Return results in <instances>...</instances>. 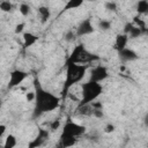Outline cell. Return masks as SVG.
Wrapping results in <instances>:
<instances>
[{"label":"cell","mask_w":148,"mask_h":148,"mask_svg":"<svg viewBox=\"0 0 148 148\" xmlns=\"http://www.w3.org/2000/svg\"><path fill=\"white\" fill-rule=\"evenodd\" d=\"M18 9H20V13H21L23 16H27V15H29V13H30V6H29L28 3H21Z\"/></svg>","instance_id":"7402d4cb"},{"label":"cell","mask_w":148,"mask_h":148,"mask_svg":"<svg viewBox=\"0 0 148 148\" xmlns=\"http://www.w3.org/2000/svg\"><path fill=\"white\" fill-rule=\"evenodd\" d=\"M141 34H142V30H141L139 27L133 25V28H132L131 31L128 32V37H130V38H138Z\"/></svg>","instance_id":"d6986e66"},{"label":"cell","mask_w":148,"mask_h":148,"mask_svg":"<svg viewBox=\"0 0 148 148\" xmlns=\"http://www.w3.org/2000/svg\"><path fill=\"white\" fill-rule=\"evenodd\" d=\"M66 148H69L72 146H74L76 143V138L75 136H69V135H60V140H59Z\"/></svg>","instance_id":"4fadbf2b"},{"label":"cell","mask_w":148,"mask_h":148,"mask_svg":"<svg viewBox=\"0 0 148 148\" xmlns=\"http://www.w3.org/2000/svg\"><path fill=\"white\" fill-rule=\"evenodd\" d=\"M17 143V140L16 138L13 135V134H8L5 139V142H3V146L2 148H14Z\"/></svg>","instance_id":"5bb4252c"},{"label":"cell","mask_w":148,"mask_h":148,"mask_svg":"<svg viewBox=\"0 0 148 148\" xmlns=\"http://www.w3.org/2000/svg\"><path fill=\"white\" fill-rule=\"evenodd\" d=\"M84 50H86V49H84V45H82V44L77 45L76 47H74V50H73V52L71 53V56L68 57L67 61L79 64V59H80V57H81V54L83 53Z\"/></svg>","instance_id":"8fae6325"},{"label":"cell","mask_w":148,"mask_h":148,"mask_svg":"<svg viewBox=\"0 0 148 148\" xmlns=\"http://www.w3.org/2000/svg\"><path fill=\"white\" fill-rule=\"evenodd\" d=\"M136 12L139 14H148V1H139L136 5Z\"/></svg>","instance_id":"2e32d148"},{"label":"cell","mask_w":148,"mask_h":148,"mask_svg":"<svg viewBox=\"0 0 148 148\" xmlns=\"http://www.w3.org/2000/svg\"><path fill=\"white\" fill-rule=\"evenodd\" d=\"M35 88H36V105L34 110V118L42 116L45 112H50L56 110L60 104V98L53 95L52 92L43 89L39 86V81L35 80Z\"/></svg>","instance_id":"6da1fadb"},{"label":"cell","mask_w":148,"mask_h":148,"mask_svg":"<svg viewBox=\"0 0 148 148\" xmlns=\"http://www.w3.org/2000/svg\"><path fill=\"white\" fill-rule=\"evenodd\" d=\"M69 97H71L72 99H74V101H76V102H79V99H77V98H76L75 96H73V95H69Z\"/></svg>","instance_id":"836d02e7"},{"label":"cell","mask_w":148,"mask_h":148,"mask_svg":"<svg viewBox=\"0 0 148 148\" xmlns=\"http://www.w3.org/2000/svg\"><path fill=\"white\" fill-rule=\"evenodd\" d=\"M133 25H134L133 23H130V22H128V23H126V24H125V28H124V34L128 35V32L131 31V29L133 28Z\"/></svg>","instance_id":"f1b7e54d"},{"label":"cell","mask_w":148,"mask_h":148,"mask_svg":"<svg viewBox=\"0 0 148 148\" xmlns=\"http://www.w3.org/2000/svg\"><path fill=\"white\" fill-rule=\"evenodd\" d=\"M109 76V72H108V68L105 66H96L91 69L90 72V80L89 81H92V82H101V81H104L105 79H108Z\"/></svg>","instance_id":"5b68a950"},{"label":"cell","mask_w":148,"mask_h":148,"mask_svg":"<svg viewBox=\"0 0 148 148\" xmlns=\"http://www.w3.org/2000/svg\"><path fill=\"white\" fill-rule=\"evenodd\" d=\"M86 132V127L82 125H79L76 123L71 121V119H68V121L65 124L64 128H62V133L61 135H69V136H80Z\"/></svg>","instance_id":"277c9868"},{"label":"cell","mask_w":148,"mask_h":148,"mask_svg":"<svg viewBox=\"0 0 148 148\" xmlns=\"http://www.w3.org/2000/svg\"><path fill=\"white\" fill-rule=\"evenodd\" d=\"M25 97H27V101H28V102H31V101H34V99L36 98V92H35V91H30V92L27 94Z\"/></svg>","instance_id":"83f0119b"},{"label":"cell","mask_w":148,"mask_h":148,"mask_svg":"<svg viewBox=\"0 0 148 148\" xmlns=\"http://www.w3.org/2000/svg\"><path fill=\"white\" fill-rule=\"evenodd\" d=\"M92 116H95L96 118H103L104 117L103 110L102 109H94L92 110Z\"/></svg>","instance_id":"484cf974"},{"label":"cell","mask_w":148,"mask_h":148,"mask_svg":"<svg viewBox=\"0 0 148 148\" xmlns=\"http://www.w3.org/2000/svg\"><path fill=\"white\" fill-rule=\"evenodd\" d=\"M75 35H74V32L72 31V30H69V31H67L66 34H65V36H64V38H65V40H67V42H72L75 37H74Z\"/></svg>","instance_id":"d4e9b609"},{"label":"cell","mask_w":148,"mask_h":148,"mask_svg":"<svg viewBox=\"0 0 148 148\" xmlns=\"http://www.w3.org/2000/svg\"><path fill=\"white\" fill-rule=\"evenodd\" d=\"M86 71H87V65H79L75 62L66 61V80L62 89L64 95L67 94V91L73 84L80 82L83 79Z\"/></svg>","instance_id":"7a4b0ae2"},{"label":"cell","mask_w":148,"mask_h":148,"mask_svg":"<svg viewBox=\"0 0 148 148\" xmlns=\"http://www.w3.org/2000/svg\"><path fill=\"white\" fill-rule=\"evenodd\" d=\"M56 148H66V147H65V146H64V145H62V143H61V142H60V141H59V142H58V145H57V147H56Z\"/></svg>","instance_id":"d6a6232c"},{"label":"cell","mask_w":148,"mask_h":148,"mask_svg":"<svg viewBox=\"0 0 148 148\" xmlns=\"http://www.w3.org/2000/svg\"><path fill=\"white\" fill-rule=\"evenodd\" d=\"M24 27H25V24H24V23H18V24L15 27V34H21V32L23 31Z\"/></svg>","instance_id":"4316f807"},{"label":"cell","mask_w":148,"mask_h":148,"mask_svg":"<svg viewBox=\"0 0 148 148\" xmlns=\"http://www.w3.org/2000/svg\"><path fill=\"white\" fill-rule=\"evenodd\" d=\"M59 126H60V120L59 119H56V120H53L50 124V130L51 131H57L59 128Z\"/></svg>","instance_id":"cb8c5ba5"},{"label":"cell","mask_w":148,"mask_h":148,"mask_svg":"<svg viewBox=\"0 0 148 148\" xmlns=\"http://www.w3.org/2000/svg\"><path fill=\"white\" fill-rule=\"evenodd\" d=\"M12 8H13V5L9 2V1H1L0 2V9L2 12H12Z\"/></svg>","instance_id":"44dd1931"},{"label":"cell","mask_w":148,"mask_h":148,"mask_svg":"<svg viewBox=\"0 0 148 148\" xmlns=\"http://www.w3.org/2000/svg\"><path fill=\"white\" fill-rule=\"evenodd\" d=\"M98 27H99L101 30L106 31V30H109V29L111 28V22H110L109 20H101V21L98 22Z\"/></svg>","instance_id":"ffe728a7"},{"label":"cell","mask_w":148,"mask_h":148,"mask_svg":"<svg viewBox=\"0 0 148 148\" xmlns=\"http://www.w3.org/2000/svg\"><path fill=\"white\" fill-rule=\"evenodd\" d=\"M105 8L111 10V12H116L117 10V3L114 1H108V2H105Z\"/></svg>","instance_id":"603a6c76"},{"label":"cell","mask_w":148,"mask_h":148,"mask_svg":"<svg viewBox=\"0 0 148 148\" xmlns=\"http://www.w3.org/2000/svg\"><path fill=\"white\" fill-rule=\"evenodd\" d=\"M82 3H83L82 0H69V1L65 5L64 9H65V10H67V9H74V8L80 7Z\"/></svg>","instance_id":"e0dca14e"},{"label":"cell","mask_w":148,"mask_h":148,"mask_svg":"<svg viewBox=\"0 0 148 148\" xmlns=\"http://www.w3.org/2000/svg\"><path fill=\"white\" fill-rule=\"evenodd\" d=\"M28 77V73L21 69H15L10 73V79L8 82V88H14L16 86H18L22 81H24Z\"/></svg>","instance_id":"8992f818"},{"label":"cell","mask_w":148,"mask_h":148,"mask_svg":"<svg viewBox=\"0 0 148 148\" xmlns=\"http://www.w3.org/2000/svg\"><path fill=\"white\" fill-rule=\"evenodd\" d=\"M114 131V126L112 125V124H108L106 126H105V128H104V132L105 133H112Z\"/></svg>","instance_id":"f546056e"},{"label":"cell","mask_w":148,"mask_h":148,"mask_svg":"<svg viewBox=\"0 0 148 148\" xmlns=\"http://www.w3.org/2000/svg\"><path fill=\"white\" fill-rule=\"evenodd\" d=\"M119 53V58L123 60V61H133V60H136L138 59V54L135 51L131 50V49H124L121 51L118 52Z\"/></svg>","instance_id":"9c48e42d"},{"label":"cell","mask_w":148,"mask_h":148,"mask_svg":"<svg viewBox=\"0 0 148 148\" xmlns=\"http://www.w3.org/2000/svg\"><path fill=\"white\" fill-rule=\"evenodd\" d=\"M38 12H39V14H40L42 22L45 23V22L50 18V15H51V13H50V8L46 7V6H40V7L38 8Z\"/></svg>","instance_id":"9a60e30c"},{"label":"cell","mask_w":148,"mask_h":148,"mask_svg":"<svg viewBox=\"0 0 148 148\" xmlns=\"http://www.w3.org/2000/svg\"><path fill=\"white\" fill-rule=\"evenodd\" d=\"M143 121H145V125L148 127V113L145 116V119H143Z\"/></svg>","instance_id":"1f68e13d"},{"label":"cell","mask_w":148,"mask_h":148,"mask_svg":"<svg viewBox=\"0 0 148 148\" xmlns=\"http://www.w3.org/2000/svg\"><path fill=\"white\" fill-rule=\"evenodd\" d=\"M47 138H49V132L46 130H44V128H39L37 136L32 141L29 142L28 148H37V147H40L47 140Z\"/></svg>","instance_id":"52a82bcc"},{"label":"cell","mask_w":148,"mask_h":148,"mask_svg":"<svg viewBox=\"0 0 148 148\" xmlns=\"http://www.w3.org/2000/svg\"><path fill=\"white\" fill-rule=\"evenodd\" d=\"M94 32V27L91 24V20L90 18H86L83 20L79 27L76 28V36H86Z\"/></svg>","instance_id":"ba28073f"},{"label":"cell","mask_w":148,"mask_h":148,"mask_svg":"<svg viewBox=\"0 0 148 148\" xmlns=\"http://www.w3.org/2000/svg\"><path fill=\"white\" fill-rule=\"evenodd\" d=\"M37 39H38V37L35 36L34 34H31V32H24L23 34V47L24 49L30 47L31 45H34L37 42Z\"/></svg>","instance_id":"7c38bea8"},{"label":"cell","mask_w":148,"mask_h":148,"mask_svg":"<svg viewBox=\"0 0 148 148\" xmlns=\"http://www.w3.org/2000/svg\"><path fill=\"white\" fill-rule=\"evenodd\" d=\"M5 132H6V125H0V138H2L3 136V134H5Z\"/></svg>","instance_id":"4dcf8cb0"},{"label":"cell","mask_w":148,"mask_h":148,"mask_svg":"<svg viewBox=\"0 0 148 148\" xmlns=\"http://www.w3.org/2000/svg\"><path fill=\"white\" fill-rule=\"evenodd\" d=\"M92 106L90 104L88 105H83V106H80L79 108V113L83 114V116H91L92 114Z\"/></svg>","instance_id":"ac0fdd59"},{"label":"cell","mask_w":148,"mask_h":148,"mask_svg":"<svg viewBox=\"0 0 148 148\" xmlns=\"http://www.w3.org/2000/svg\"><path fill=\"white\" fill-rule=\"evenodd\" d=\"M128 40V35L126 34H119L116 37V42H114V49L119 52L124 49H126V44Z\"/></svg>","instance_id":"30bf717a"},{"label":"cell","mask_w":148,"mask_h":148,"mask_svg":"<svg viewBox=\"0 0 148 148\" xmlns=\"http://www.w3.org/2000/svg\"><path fill=\"white\" fill-rule=\"evenodd\" d=\"M102 91H103V88L98 82L88 81L83 83L82 84V99L80 101L79 108L92 103V101H95L102 94Z\"/></svg>","instance_id":"3957f363"}]
</instances>
